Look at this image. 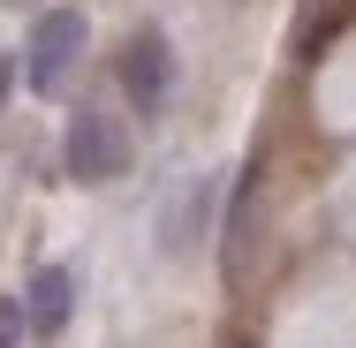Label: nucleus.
<instances>
[{"mask_svg": "<svg viewBox=\"0 0 356 348\" xmlns=\"http://www.w3.org/2000/svg\"><path fill=\"white\" fill-rule=\"evenodd\" d=\"M61 167H69V182H114L122 167H129V137H122V122L106 114V106H76L69 114V137H61Z\"/></svg>", "mask_w": 356, "mask_h": 348, "instance_id": "obj_1", "label": "nucleus"}, {"mask_svg": "<svg viewBox=\"0 0 356 348\" xmlns=\"http://www.w3.org/2000/svg\"><path fill=\"white\" fill-rule=\"evenodd\" d=\"M213 212H220V174H182L159 212V258H190L213 235Z\"/></svg>", "mask_w": 356, "mask_h": 348, "instance_id": "obj_3", "label": "nucleus"}, {"mask_svg": "<svg viewBox=\"0 0 356 348\" xmlns=\"http://www.w3.org/2000/svg\"><path fill=\"white\" fill-rule=\"evenodd\" d=\"M167 83H175L167 31H152V23H144L137 38L122 46V91H129V106H137V114H159V106H167Z\"/></svg>", "mask_w": 356, "mask_h": 348, "instance_id": "obj_4", "label": "nucleus"}, {"mask_svg": "<svg viewBox=\"0 0 356 348\" xmlns=\"http://www.w3.org/2000/svg\"><path fill=\"white\" fill-rule=\"evenodd\" d=\"M31 341V310H23V295H0V348H23Z\"/></svg>", "mask_w": 356, "mask_h": 348, "instance_id": "obj_6", "label": "nucleus"}, {"mask_svg": "<svg viewBox=\"0 0 356 348\" xmlns=\"http://www.w3.org/2000/svg\"><path fill=\"white\" fill-rule=\"evenodd\" d=\"M83 38H91V23H83L76 8H46V15L31 23V38H23V83H31V91H61L69 69L83 61Z\"/></svg>", "mask_w": 356, "mask_h": 348, "instance_id": "obj_2", "label": "nucleus"}, {"mask_svg": "<svg viewBox=\"0 0 356 348\" xmlns=\"http://www.w3.org/2000/svg\"><path fill=\"white\" fill-rule=\"evenodd\" d=\"M23 310H31V333L38 341H61L76 310V265H38L31 288H23Z\"/></svg>", "mask_w": 356, "mask_h": 348, "instance_id": "obj_5", "label": "nucleus"}]
</instances>
